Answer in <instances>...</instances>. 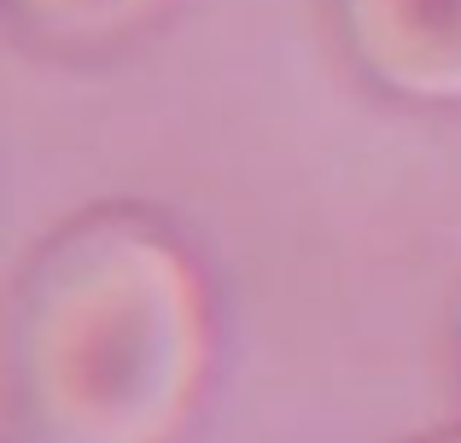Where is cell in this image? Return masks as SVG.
Here are the masks:
<instances>
[{"label": "cell", "instance_id": "cell-3", "mask_svg": "<svg viewBox=\"0 0 461 443\" xmlns=\"http://www.w3.org/2000/svg\"><path fill=\"white\" fill-rule=\"evenodd\" d=\"M23 18L47 35L65 41H100V35H123L140 18H152L164 0H18Z\"/></svg>", "mask_w": 461, "mask_h": 443}, {"label": "cell", "instance_id": "cell-2", "mask_svg": "<svg viewBox=\"0 0 461 443\" xmlns=\"http://www.w3.org/2000/svg\"><path fill=\"white\" fill-rule=\"evenodd\" d=\"M357 58L409 100H461V0H345Z\"/></svg>", "mask_w": 461, "mask_h": 443}, {"label": "cell", "instance_id": "cell-1", "mask_svg": "<svg viewBox=\"0 0 461 443\" xmlns=\"http://www.w3.org/2000/svg\"><path fill=\"white\" fill-rule=\"evenodd\" d=\"M204 379L193 269L123 222L65 239L18 315V391L35 443H169Z\"/></svg>", "mask_w": 461, "mask_h": 443}]
</instances>
